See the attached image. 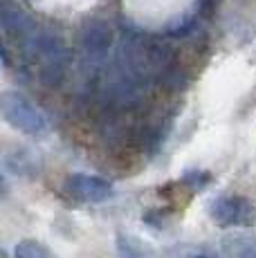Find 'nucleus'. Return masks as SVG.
<instances>
[{"instance_id": "nucleus-7", "label": "nucleus", "mask_w": 256, "mask_h": 258, "mask_svg": "<svg viewBox=\"0 0 256 258\" xmlns=\"http://www.w3.org/2000/svg\"><path fill=\"white\" fill-rule=\"evenodd\" d=\"M225 251L229 258H256V238L234 236L225 240Z\"/></svg>"}, {"instance_id": "nucleus-12", "label": "nucleus", "mask_w": 256, "mask_h": 258, "mask_svg": "<svg viewBox=\"0 0 256 258\" xmlns=\"http://www.w3.org/2000/svg\"><path fill=\"white\" fill-rule=\"evenodd\" d=\"M216 3H218V0H200V14H203V16H211L216 9Z\"/></svg>"}, {"instance_id": "nucleus-11", "label": "nucleus", "mask_w": 256, "mask_h": 258, "mask_svg": "<svg viewBox=\"0 0 256 258\" xmlns=\"http://www.w3.org/2000/svg\"><path fill=\"white\" fill-rule=\"evenodd\" d=\"M209 180H211L209 173H205V171H189V173L184 175V182H186V184H191L194 188L205 186Z\"/></svg>"}, {"instance_id": "nucleus-8", "label": "nucleus", "mask_w": 256, "mask_h": 258, "mask_svg": "<svg viewBox=\"0 0 256 258\" xmlns=\"http://www.w3.org/2000/svg\"><path fill=\"white\" fill-rule=\"evenodd\" d=\"M14 256L16 258H56L45 245H41L36 240H21L16 245V249H14Z\"/></svg>"}, {"instance_id": "nucleus-1", "label": "nucleus", "mask_w": 256, "mask_h": 258, "mask_svg": "<svg viewBox=\"0 0 256 258\" xmlns=\"http://www.w3.org/2000/svg\"><path fill=\"white\" fill-rule=\"evenodd\" d=\"M25 56L32 63H38L41 81L47 86H58L70 63V49L66 41L52 29L34 27V32L23 41Z\"/></svg>"}, {"instance_id": "nucleus-5", "label": "nucleus", "mask_w": 256, "mask_h": 258, "mask_svg": "<svg viewBox=\"0 0 256 258\" xmlns=\"http://www.w3.org/2000/svg\"><path fill=\"white\" fill-rule=\"evenodd\" d=\"M81 43L83 56L88 61H103L108 56V49L112 45V29L106 21H88L81 29Z\"/></svg>"}, {"instance_id": "nucleus-9", "label": "nucleus", "mask_w": 256, "mask_h": 258, "mask_svg": "<svg viewBox=\"0 0 256 258\" xmlns=\"http://www.w3.org/2000/svg\"><path fill=\"white\" fill-rule=\"evenodd\" d=\"M119 256L121 258H151L142 242H137L135 238H124V236L119 238Z\"/></svg>"}, {"instance_id": "nucleus-4", "label": "nucleus", "mask_w": 256, "mask_h": 258, "mask_svg": "<svg viewBox=\"0 0 256 258\" xmlns=\"http://www.w3.org/2000/svg\"><path fill=\"white\" fill-rule=\"evenodd\" d=\"M66 191L68 196H72L79 202L97 205V202H103L112 196V184L103 177L77 173V175H70L66 180Z\"/></svg>"}, {"instance_id": "nucleus-2", "label": "nucleus", "mask_w": 256, "mask_h": 258, "mask_svg": "<svg viewBox=\"0 0 256 258\" xmlns=\"http://www.w3.org/2000/svg\"><path fill=\"white\" fill-rule=\"evenodd\" d=\"M0 110H3V117L14 128L27 133V135L38 137L50 131V121H47L45 112L38 106H34L25 94H21L16 90L3 92V97H0Z\"/></svg>"}, {"instance_id": "nucleus-3", "label": "nucleus", "mask_w": 256, "mask_h": 258, "mask_svg": "<svg viewBox=\"0 0 256 258\" xmlns=\"http://www.w3.org/2000/svg\"><path fill=\"white\" fill-rule=\"evenodd\" d=\"M211 218L220 227H249L256 220V209L240 196H223L211 202Z\"/></svg>"}, {"instance_id": "nucleus-6", "label": "nucleus", "mask_w": 256, "mask_h": 258, "mask_svg": "<svg viewBox=\"0 0 256 258\" xmlns=\"http://www.w3.org/2000/svg\"><path fill=\"white\" fill-rule=\"evenodd\" d=\"M0 25L7 38H16V41H25L29 34L34 32V21L27 16V12L23 7H18L12 0H5L0 5Z\"/></svg>"}, {"instance_id": "nucleus-10", "label": "nucleus", "mask_w": 256, "mask_h": 258, "mask_svg": "<svg viewBox=\"0 0 256 258\" xmlns=\"http://www.w3.org/2000/svg\"><path fill=\"white\" fill-rule=\"evenodd\" d=\"M196 25H198V23H196V18H186V21L182 23V25H178V27H171V29H169V36H173V38L189 36V34L196 29Z\"/></svg>"}, {"instance_id": "nucleus-13", "label": "nucleus", "mask_w": 256, "mask_h": 258, "mask_svg": "<svg viewBox=\"0 0 256 258\" xmlns=\"http://www.w3.org/2000/svg\"><path fill=\"white\" fill-rule=\"evenodd\" d=\"M189 258H216V256H209V254H194V256H189Z\"/></svg>"}]
</instances>
